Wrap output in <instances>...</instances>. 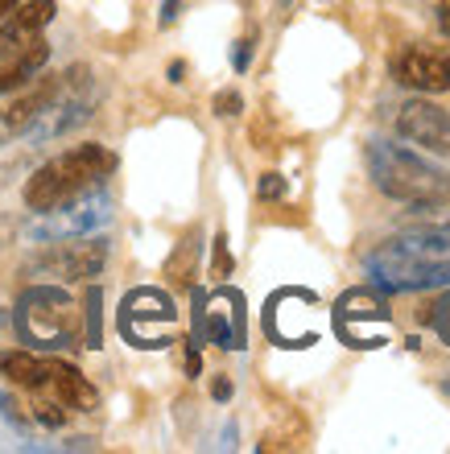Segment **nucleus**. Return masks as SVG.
<instances>
[{"label": "nucleus", "instance_id": "obj_1", "mask_svg": "<svg viewBox=\"0 0 450 454\" xmlns=\"http://www.w3.org/2000/svg\"><path fill=\"white\" fill-rule=\"evenodd\" d=\"M364 273L384 294H422L450 286V227H409L397 239L367 252Z\"/></svg>", "mask_w": 450, "mask_h": 454}, {"label": "nucleus", "instance_id": "obj_2", "mask_svg": "<svg viewBox=\"0 0 450 454\" xmlns=\"http://www.w3.org/2000/svg\"><path fill=\"white\" fill-rule=\"evenodd\" d=\"M364 157L380 194H389V199H397L405 207H426V211L450 203V174L442 166H434V161H426L422 153H414L409 145L372 137Z\"/></svg>", "mask_w": 450, "mask_h": 454}, {"label": "nucleus", "instance_id": "obj_3", "mask_svg": "<svg viewBox=\"0 0 450 454\" xmlns=\"http://www.w3.org/2000/svg\"><path fill=\"white\" fill-rule=\"evenodd\" d=\"M116 169V153L95 141L71 145L59 157H50L46 166L34 169V178L25 182V207L29 211H54V207L71 203L83 191L104 186V178Z\"/></svg>", "mask_w": 450, "mask_h": 454}, {"label": "nucleus", "instance_id": "obj_4", "mask_svg": "<svg viewBox=\"0 0 450 454\" xmlns=\"http://www.w3.org/2000/svg\"><path fill=\"white\" fill-rule=\"evenodd\" d=\"M0 376H9L17 388H29L34 396L59 401L67 413H95L99 393L83 372L67 359H46L37 351H0Z\"/></svg>", "mask_w": 450, "mask_h": 454}, {"label": "nucleus", "instance_id": "obj_5", "mask_svg": "<svg viewBox=\"0 0 450 454\" xmlns=\"http://www.w3.org/2000/svg\"><path fill=\"white\" fill-rule=\"evenodd\" d=\"M17 335L37 351L79 343V306L62 286H34L17 301Z\"/></svg>", "mask_w": 450, "mask_h": 454}, {"label": "nucleus", "instance_id": "obj_6", "mask_svg": "<svg viewBox=\"0 0 450 454\" xmlns=\"http://www.w3.org/2000/svg\"><path fill=\"white\" fill-rule=\"evenodd\" d=\"M112 199H107L104 186L83 191L71 203L54 207V211H37L34 223H25V239L29 244H59V239H75V236H91V231H104L112 223Z\"/></svg>", "mask_w": 450, "mask_h": 454}, {"label": "nucleus", "instance_id": "obj_7", "mask_svg": "<svg viewBox=\"0 0 450 454\" xmlns=\"http://www.w3.org/2000/svg\"><path fill=\"white\" fill-rule=\"evenodd\" d=\"M335 335L347 347H384L392 339V310L384 301V289H347L343 298L335 301Z\"/></svg>", "mask_w": 450, "mask_h": 454}, {"label": "nucleus", "instance_id": "obj_8", "mask_svg": "<svg viewBox=\"0 0 450 454\" xmlns=\"http://www.w3.org/2000/svg\"><path fill=\"white\" fill-rule=\"evenodd\" d=\"M107 236H75V239H59L50 244V252H42L29 273L46 277V281H91V277L104 273L107 264Z\"/></svg>", "mask_w": 450, "mask_h": 454}, {"label": "nucleus", "instance_id": "obj_9", "mask_svg": "<svg viewBox=\"0 0 450 454\" xmlns=\"http://www.w3.org/2000/svg\"><path fill=\"white\" fill-rule=\"evenodd\" d=\"M174 323H178V310L162 289H132L120 306V335L132 347H166Z\"/></svg>", "mask_w": 450, "mask_h": 454}, {"label": "nucleus", "instance_id": "obj_10", "mask_svg": "<svg viewBox=\"0 0 450 454\" xmlns=\"http://www.w3.org/2000/svg\"><path fill=\"white\" fill-rule=\"evenodd\" d=\"M389 74L409 91L422 96H442L450 91V46H426V42H409V46L392 50Z\"/></svg>", "mask_w": 450, "mask_h": 454}, {"label": "nucleus", "instance_id": "obj_11", "mask_svg": "<svg viewBox=\"0 0 450 454\" xmlns=\"http://www.w3.org/2000/svg\"><path fill=\"white\" fill-rule=\"evenodd\" d=\"M397 132H401V141L417 145V149H426L434 157H450V116L438 108V104H430V99H409L397 108Z\"/></svg>", "mask_w": 450, "mask_h": 454}, {"label": "nucleus", "instance_id": "obj_12", "mask_svg": "<svg viewBox=\"0 0 450 454\" xmlns=\"http://www.w3.org/2000/svg\"><path fill=\"white\" fill-rule=\"evenodd\" d=\"M59 91H62V74H34L25 87H17L12 99L0 108V145L12 141V137H25V129L46 112V104Z\"/></svg>", "mask_w": 450, "mask_h": 454}, {"label": "nucleus", "instance_id": "obj_13", "mask_svg": "<svg viewBox=\"0 0 450 454\" xmlns=\"http://www.w3.org/2000/svg\"><path fill=\"white\" fill-rule=\"evenodd\" d=\"M50 21H54V0H25V4H17L0 21V62H12L17 54H25Z\"/></svg>", "mask_w": 450, "mask_h": 454}, {"label": "nucleus", "instance_id": "obj_14", "mask_svg": "<svg viewBox=\"0 0 450 454\" xmlns=\"http://www.w3.org/2000/svg\"><path fill=\"white\" fill-rule=\"evenodd\" d=\"M207 339L219 343L224 351H240L244 347V298L236 289H219L207 310Z\"/></svg>", "mask_w": 450, "mask_h": 454}, {"label": "nucleus", "instance_id": "obj_15", "mask_svg": "<svg viewBox=\"0 0 450 454\" xmlns=\"http://www.w3.org/2000/svg\"><path fill=\"white\" fill-rule=\"evenodd\" d=\"M46 62H50V42L46 37H37L34 46L25 50V54H17L12 62H0V99L12 96L17 87H25L34 74H42Z\"/></svg>", "mask_w": 450, "mask_h": 454}, {"label": "nucleus", "instance_id": "obj_16", "mask_svg": "<svg viewBox=\"0 0 450 454\" xmlns=\"http://www.w3.org/2000/svg\"><path fill=\"white\" fill-rule=\"evenodd\" d=\"M194 239H199V231H190V236L178 244V252H174V261L166 264V273L174 277V281H186V277L194 273V252H199V244H194Z\"/></svg>", "mask_w": 450, "mask_h": 454}, {"label": "nucleus", "instance_id": "obj_17", "mask_svg": "<svg viewBox=\"0 0 450 454\" xmlns=\"http://www.w3.org/2000/svg\"><path fill=\"white\" fill-rule=\"evenodd\" d=\"M430 326H434V335L450 347V294H442V298L430 306Z\"/></svg>", "mask_w": 450, "mask_h": 454}, {"label": "nucleus", "instance_id": "obj_18", "mask_svg": "<svg viewBox=\"0 0 450 454\" xmlns=\"http://www.w3.org/2000/svg\"><path fill=\"white\" fill-rule=\"evenodd\" d=\"M0 418L9 421V426H17V430H29V426H34V418L25 413L21 401H17V396H4V393H0Z\"/></svg>", "mask_w": 450, "mask_h": 454}, {"label": "nucleus", "instance_id": "obj_19", "mask_svg": "<svg viewBox=\"0 0 450 454\" xmlns=\"http://www.w3.org/2000/svg\"><path fill=\"white\" fill-rule=\"evenodd\" d=\"M211 112H215V116H224V120H232V116H240V112H244V99H240V91H232V87H227V91H219V96L211 99Z\"/></svg>", "mask_w": 450, "mask_h": 454}, {"label": "nucleus", "instance_id": "obj_20", "mask_svg": "<svg viewBox=\"0 0 450 454\" xmlns=\"http://www.w3.org/2000/svg\"><path fill=\"white\" fill-rule=\"evenodd\" d=\"M285 191H289V186H285L281 174H261V182H257V194H261L264 203H272V199H285Z\"/></svg>", "mask_w": 450, "mask_h": 454}, {"label": "nucleus", "instance_id": "obj_21", "mask_svg": "<svg viewBox=\"0 0 450 454\" xmlns=\"http://www.w3.org/2000/svg\"><path fill=\"white\" fill-rule=\"evenodd\" d=\"M252 62V37H244V42H236V50H232V67L236 71H249Z\"/></svg>", "mask_w": 450, "mask_h": 454}, {"label": "nucleus", "instance_id": "obj_22", "mask_svg": "<svg viewBox=\"0 0 450 454\" xmlns=\"http://www.w3.org/2000/svg\"><path fill=\"white\" fill-rule=\"evenodd\" d=\"M227 269H232V256H227V239H224V236H215V273L224 277Z\"/></svg>", "mask_w": 450, "mask_h": 454}, {"label": "nucleus", "instance_id": "obj_23", "mask_svg": "<svg viewBox=\"0 0 450 454\" xmlns=\"http://www.w3.org/2000/svg\"><path fill=\"white\" fill-rule=\"evenodd\" d=\"M211 396H215V401H232V380H227V376H215Z\"/></svg>", "mask_w": 450, "mask_h": 454}, {"label": "nucleus", "instance_id": "obj_24", "mask_svg": "<svg viewBox=\"0 0 450 454\" xmlns=\"http://www.w3.org/2000/svg\"><path fill=\"white\" fill-rule=\"evenodd\" d=\"M434 12H438V29L450 37V0H438V4H434Z\"/></svg>", "mask_w": 450, "mask_h": 454}, {"label": "nucleus", "instance_id": "obj_25", "mask_svg": "<svg viewBox=\"0 0 450 454\" xmlns=\"http://www.w3.org/2000/svg\"><path fill=\"white\" fill-rule=\"evenodd\" d=\"M174 17H178V0H166V4H162V25H170Z\"/></svg>", "mask_w": 450, "mask_h": 454}, {"label": "nucleus", "instance_id": "obj_26", "mask_svg": "<svg viewBox=\"0 0 450 454\" xmlns=\"http://www.w3.org/2000/svg\"><path fill=\"white\" fill-rule=\"evenodd\" d=\"M17 4H21V0H0V21H4V17H9V12L17 9Z\"/></svg>", "mask_w": 450, "mask_h": 454}, {"label": "nucleus", "instance_id": "obj_27", "mask_svg": "<svg viewBox=\"0 0 450 454\" xmlns=\"http://www.w3.org/2000/svg\"><path fill=\"white\" fill-rule=\"evenodd\" d=\"M182 74H186V67H182V62H174V67H170V79H174V83H182Z\"/></svg>", "mask_w": 450, "mask_h": 454}, {"label": "nucleus", "instance_id": "obj_28", "mask_svg": "<svg viewBox=\"0 0 450 454\" xmlns=\"http://www.w3.org/2000/svg\"><path fill=\"white\" fill-rule=\"evenodd\" d=\"M442 393L450 396V368H446V376H442Z\"/></svg>", "mask_w": 450, "mask_h": 454}, {"label": "nucleus", "instance_id": "obj_29", "mask_svg": "<svg viewBox=\"0 0 450 454\" xmlns=\"http://www.w3.org/2000/svg\"><path fill=\"white\" fill-rule=\"evenodd\" d=\"M0 326H4V306H0Z\"/></svg>", "mask_w": 450, "mask_h": 454}]
</instances>
